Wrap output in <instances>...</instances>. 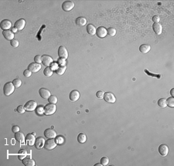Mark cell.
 <instances>
[{"mask_svg":"<svg viewBox=\"0 0 174 166\" xmlns=\"http://www.w3.org/2000/svg\"><path fill=\"white\" fill-rule=\"evenodd\" d=\"M15 90V86L12 82H8L5 83L3 87V93L5 96H10Z\"/></svg>","mask_w":174,"mask_h":166,"instance_id":"1","label":"cell"},{"mask_svg":"<svg viewBox=\"0 0 174 166\" xmlns=\"http://www.w3.org/2000/svg\"><path fill=\"white\" fill-rule=\"evenodd\" d=\"M56 110H57V106L54 104L49 103L44 107V114L47 116L52 115L56 112Z\"/></svg>","mask_w":174,"mask_h":166,"instance_id":"2","label":"cell"},{"mask_svg":"<svg viewBox=\"0 0 174 166\" xmlns=\"http://www.w3.org/2000/svg\"><path fill=\"white\" fill-rule=\"evenodd\" d=\"M57 142L54 140V138H52V139H48L45 142L44 148L47 151H50V150H53L54 148H55L57 147Z\"/></svg>","mask_w":174,"mask_h":166,"instance_id":"3","label":"cell"},{"mask_svg":"<svg viewBox=\"0 0 174 166\" xmlns=\"http://www.w3.org/2000/svg\"><path fill=\"white\" fill-rule=\"evenodd\" d=\"M58 57L59 58L67 59L68 58V51L66 48L63 46H60L58 49Z\"/></svg>","mask_w":174,"mask_h":166,"instance_id":"4","label":"cell"},{"mask_svg":"<svg viewBox=\"0 0 174 166\" xmlns=\"http://www.w3.org/2000/svg\"><path fill=\"white\" fill-rule=\"evenodd\" d=\"M24 107H25V109L26 111L31 112V111H33L36 110V108L37 107V104L34 100H30L26 103Z\"/></svg>","mask_w":174,"mask_h":166,"instance_id":"5","label":"cell"},{"mask_svg":"<svg viewBox=\"0 0 174 166\" xmlns=\"http://www.w3.org/2000/svg\"><path fill=\"white\" fill-rule=\"evenodd\" d=\"M74 7V3L72 1H65L62 4V9L65 12L71 11Z\"/></svg>","mask_w":174,"mask_h":166,"instance_id":"6","label":"cell"},{"mask_svg":"<svg viewBox=\"0 0 174 166\" xmlns=\"http://www.w3.org/2000/svg\"><path fill=\"white\" fill-rule=\"evenodd\" d=\"M44 136L48 139H52L57 138V132L52 128H47L44 130Z\"/></svg>","mask_w":174,"mask_h":166,"instance_id":"7","label":"cell"},{"mask_svg":"<svg viewBox=\"0 0 174 166\" xmlns=\"http://www.w3.org/2000/svg\"><path fill=\"white\" fill-rule=\"evenodd\" d=\"M104 100L106 102L111 103V104H113V103H115L116 101V98L115 97V95L113 94L112 93H111V92L104 93Z\"/></svg>","mask_w":174,"mask_h":166,"instance_id":"8","label":"cell"},{"mask_svg":"<svg viewBox=\"0 0 174 166\" xmlns=\"http://www.w3.org/2000/svg\"><path fill=\"white\" fill-rule=\"evenodd\" d=\"M36 138L33 134H28L26 136V143L28 146H33L35 144Z\"/></svg>","mask_w":174,"mask_h":166,"instance_id":"9","label":"cell"},{"mask_svg":"<svg viewBox=\"0 0 174 166\" xmlns=\"http://www.w3.org/2000/svg\"><path fill=\"white\" fill-rule=\"evenodd\" d=\"M45 142L44 141V138H42V137H39L36 139V142H35V147L36 149H41L44 147V144H45Z\"/></svg>","mask_w":174,"mask_h":166,"instance_id":"10","label":"cell"},{"mask_svg":"<svg viewBox=\"0 0 174 166\" xmlns=\"http://www.w3.org/2000/svg\"><path fill=\"white\" fill-rule=\"evenodd\" d=\"M41 69V65L36 63H32L28 66V70L32 73H37Z\"/></svg>","mask_w":174,"mask_h":166,"instance_id":"11","label":"cell"},{"mask_svg":"<svg viewBox=\"0 0 174 166\" xmlns=\"http://www.w3.org/2000/svg\"><path fill=\"white\" fill-rule=\"evenodd\" d=\"M96 35L99 38H104L107 35V29L104 26H100L96 30Z\"/></svg>","mask_w":174,"mask_h":166,"instance_id":"12","label":"cell"},{"mask_svg":"<svg viewBox=\"0 0 174 166\" xmlns=\"http://www.w3.org/2000/svg\"><path fill=\"white\" fill-rule=\"evenodd\" d=\"M42 63L43 65H45L46 67H50L54 63V60L51 57L48 55H43L42 56Z\"/></svg>","mask_w":174,"mask_h":166,"instance_id":"13","label":"cell"},{"mask_svg":"<svg viewBox=\"0 0 174 166\" xmlns=\"http://www.w3.org/2000/svg\"><path fill=\"white\" fill-rule=\"evenodd\" d=\"M39 94L40 95V97L44 100H46V99L48 100V98L51 96L50 91L49 90L46 89V88H40V90H39Z\"/></svg>","mask_w":174,"mask_h":166,"instance_id":"14","label":"cell"},{"mask_svg":"<svg viewBox=\"0 0 174 166\" xmlns=\"http://www.w3.org/2000/svg\"><path fill=\"white\" fill-rule=\"evenodd\" d=\"M69 98L70 100L73 102H75L77 101L79 98H80V93L79 91L76 90H74L72 91H70L69 94Z\"/></svg>","mask_w":174,"mask_h":166,"instance_id":"15","label":"cell"},{"mask_svg":"<svg viewBox=\"0 0 174 166\" xmlns=\"http://www.w3.org/2000/svg\"><path fill=\"white\" fill-rule=\"evenodd\" d=\"M0 26H1V29L3 30H9V29H11L12 23L8 19H3L1 22Z\"/></svg>","mask_w":174,"mask_h":166,"instance_id":"16","label":"cell"},{"mask_svg":"<svg viewBox=\"0 0 174 166\" xmlns=\"http://www.w3.org/2000/svg\"><path fill=\"white\" fill-rule=\"evenodd\" d=\"M169 151H170L169 148L166 144H161L159 147V153L160 154V155H162L163 157H165V156H166L168 154Z\"/></svg>","mask_w":174,"mask_h":166,"instance_id":"17","label":"cell"},{"mask_svg":"<svg viewBox=\"0 0 174 166\" xmlns=\"http://www.w3.org/2000/svg\"><path fill=\"white\" fill-rule=\"evenodd\" d=\"M2 35L4 36V38L7 40H12L14 39V33L12 32V30H3L2 32Z\"/></svg>","mask_w":174,"mask_h":166,"instance_id":"18","label":"cell"},{"mask_svg":"<svg viewBox=\"0 0 174 166\" xmlns=\"http://www.w3.org/2000/svg\"><path fill=\"white\" fill-rule=\"evenodd\" d=\"M15 138L20 143V144H24L25 143V140H26V137L24 135V134L19 131V132H16L15 133Z\"/></svg>","mask_w":174,"mask_h":166,"instance_id":"19","label":"cell"},{"mask_svg":"<svg viewBox=\"0 0 174 166\" xmlns=\"http://www.w3.org/2000/svg\"><path fill=\"white\" fill-rule=\"evenodd\" d=\"M26 26V21L23 19H20L15 23V27L17 30H23Z\"/></svg>","mask_w":174,"mask_h":166,"instance_id":"20","label":"cell"},{"mask_svg":"<svg viewBox=\"0 0 174 166\" xmlns=\"http://www.w3.org/2000/svg\"><path fill=\"white\" fill-rule=\"evenodd\" d=\"M152 29H153V31L156 33V34H157V35L162 34V25L160 23L153 24V25H152Z\"/></svg>","mask_w":174,"mask_h":166,"instance_id":"21","label":"cell"},{"mask_svg":"<svg viewBox=\"0 0 174 166\" xmlns=\"http://www.w3.org/2000/svg\"><path fill=\"white\" fill-rule=\"evenodd\" d=\"M96 30H97V29L92 24H88L87 26V32L89 35L94 36V34H96Z\"/></svg>","mask_w":174,"mask_h":166,"instance_id":"22","label":"cell"},{"mask_svg":"<svg viewBox=\"0 0 174 166\" xmlns=\"http://www.w3.org/2000/svg\"><path fill=\"white\" fill-rule=\"evenodd\" d=\"M23 164L26 166H34L36 165L34 160L30 158H25L23 160Z\"/></svg>","mask_w":174,"mask_h":166,"instance_id":"23","label":"cell"},{"mask_svg":"<svg viewBox=\"0 0 174 166\" xmlns=\"http://www.w3.org/2000/svg\"><path fill=\"white\" fill-rule=\"evenodd\" d=\"M151 49V47L149 45L147 44H142L139 47V51L142 53H147L149 52V50Z\"/></svg>","mask_w":174,"mask_h":166,"instance_id":"24","label":"cell"},{"mask_svg":"<svg viewBox=\"0 0 174 166\" xmlns=\"http://www.w3.org/2000/svg\"><path fill=\"white\" fill-rule=\"evenodd\" d=\"M76 24L78 26H85L87 23V19L84 18V17H78L76 19Z\"/></svg>","mask_w":174,"mask_h":166,"instance_id":"25","label":"cell"},{"mask_svg":"<svg viewBox=\"0 0 174 166\" xmlns=\"http://www.w3.org/2000/svg\"><path fill=\"white\" fill-rule=\"evenodd\" d=\"M78 141L80 144H84L87 141V136L84 133H80L78 136Z\"/></svg>","mask_w":174,"mask_h":166,"instance_id":"26","label":"cell"},{"mask_svg":"<svg viewBox=\"0 0 174 166\" xmlns=\"http://www.w3.org/2000/svg\"><path fill=\"white\" fill-rule=\"evenodd\" d=\"M26 155H27V151L25 150V149H21L18 152V158L20 160L23 161L25 158H26Z\"/></svg>","mask_w":174,"mask_h":166,"instance_id":"27","label":"cell"},{"mask_svg":"<svg viewBox=\"0 0 174 166\" xmlns=\"http://www.w3.org/2000/svg\"><path fill=\"white\" fill-rule=\"evenodd\" d=\"M66 69H67V67H66V66H60V67H58V68L55 71V72H56V73H57V75L61 76V75H63V74L65 73Z\"/></svg>","mask_w":174,"mask_h":166,"instance_id":"28","label":"cell"},{"mask_svg":"<svg viewBox=\"0 0 174 166\" xmlns=\"http://www.w3.org/2000/svg\"><path fill=\"white\" fill-rule=\"evenodd\" d=\"M53 73H54V71L50 67H46L43 71V74L46 76V77H50L53 75Z\"/></svg>","mask_w":174,"mask_h":166,"instance_id":"29","label":"cell"},{"mask_svg":"<svg viewBox=\"0 0 174 166\" xmlns=\"http://www.w3.org/2000/svg\"><path fill=\"white\" fill-rule=\"evenodd\" d=\"M36 114L37 115H43L44 114V107L43 106H38L36 108Z\"/></svg>","mask_w":174,"mask_h":166,"instance_id":"30","label":"cell"},{"mask_svg":"<svg viewBox=\"0 0 174 166\" xmlns=\"http://www.w3.org/2000/svg\"><path fill=\"white\" fill-rule=\"evenodd\" d=\"M158 105L161 108H166L167 107V104H166V100L165 98H161L158 100Z\"/></svg>","mask_w":174,"mask_h":166,"instance_id":"31","label":"cell"},{"mask_svg":"<svg viewBox=\"0 0 174 166\" xmlns=\"http://www.w3.org/2000/svg\"><path fill=\"white\" fill-rule=\"evenodd\" d=\"M166 104L167 106L171 108H173L174 107V98L173 97H170L166 100Z\"/></svg>","mask_w":174,"mask_h":166,"instance_id":"32","label":"cell"},{"mask_svg":"<svg viewBox=\"0 0 174 166\" xmlns=\"http://www.w3.org/2000/svg\"><path fill=\"white\" fill-rule=\"evenodd\" d=\"M48 101H49V103H50V104H56L57 103L58 99L56 96H54V95H51V96L48 98Z\"/></svg>","mask_w":174,"mask_h":166,"instance_id":"33","label":"cell"},{"mask_svg":"<svg viewBox=\"0 0 174 166\" xmlns=\"http://www.w3.org/2000/svg\"><path fill=\"white\" fill-rule=\"evenodd\" d=\"M107 34L109 35L110 36H115L116 29L115 28H112V27H110V28L107 29Z\"/></svg>","mask_w":174,"mask_h":166,"instance_id":"34","label":"cell"},{"mask_svg":"<svg viewBox=\"0 0 174 166\" xmlns=\"http://www.w3.org/2000/svg\"><path fill=\"white\" fill-rule=\"evenodd\" d=\"M12 83L15 86V87L18 88V87H20L22 85V81L20 79H15V80H13Z\"/></svg>","mask_w":174,"mask_h":166,"instance_id":"35","label":"cell"},{"mask_svg":"<svg viewBox=\"0 0 174 166\" xmlns=\"http://www.w3.org/2000/svg\"><path fill=\"white\" fill-rule=\"evenodd\" d=\"M109 163V158L108 157H102L101 159V164L103 166H106Z\"/></svg>","mask_w":174,"mask_h":166,"instance_id":"36","label":"cell"},{"mask_svg":"<svg viewBox=\"0 0 174 166\" xmlns=\"http://www.w3.org/2000/svg\"><path fill=\"white\" fill-rule=\"evenodd\" d=\"M10 44H11V46L12 47L16 48L19 47L20 43H19V41H18L17 39H12V40L10 41Z\"/></svg>","mask_w":174,"mask_h":166,"instance_id":"37","label":"cell"},{"mask_svg":"<svg viewBox=\"0 0 174 166\" xmlns=\"http://www.w3.org/2000/svg\"><path fill=\"white\" fill-rule=\"evenodd\" d=\"M16 110H17V112L18 113H20V114H24L25 113V111H26V109H25V107L23 106V105H20V106H18L17 107V109H16Z\"/></svg>","mask_w":174,"mask_h":166,"instance_id":"38","label":"cell"},{"mask_svg":"<svg viewBox=\"0 0 174 166\" xmlns=\"http://www.w3.org/2000/svg\"><path fill=\"white\" fill-rule=\"evenodd\" d=\"M57 63L60 66H66V59H63V58H59L57 61Z\"/></svg>","mask_w":174,"mask_h":166,"instance_id":"39","label":"cell"},{"mask_svg":"<svg viewBox=\"0 0 174 166\" xmlns=\"http://www.w3.org/2000/svg\"><path fill=\"white\" fill-rule=\"evenodd\" d=\"M104 91H102V90H98V91L96 93V97H97L98 99H102V98H104Z\"/></svg>","mask_w":174,"mask_h":166,"instance_id":"40","label":"cell"},{"mask_svg":"<svg viewBox=\"0 0 174 166\" xmlns=\"http://www.w3.org/2000/svg\"><path fill=\"white\" fill-rule=\"evenodd\" d=\"M34 61L35 63L40 64V63H42V57L40 56V55H36V56L34 57Z\"/></svg>","mask_w":174,"mask_h":166,"instance_id":"41","label":"cell"},{"mask_svg":"<svg viewBox=\"0 0 174 166\" xmlns=\"http://www.w3.org/2000/svg\"><path fill=\"white\" fill-rule=\"evenodd\" d=\"M31 75H32V72L30 71H29V70H25L23 71V76L25 77H30Z\"/></svg>","mask_w":174,"mask_h":166,"instance_id":"42","label":"cell"},{"mask_svg":"<svg viewBox=\"0 0 174 166\" xmlns=\"http://www.w3.org/2000/svg\"><path fill=\"white\" fill-rule=\"evenodd\" d=\"M160 20V18L159 16H154L152 17V21L154 22V23H158Z\"/></svg>","mask_w":174,"mask_h":166,"instance_id":"43","label":"cell"},{"mask_svg":"<svg viewBox=\"0 0 174 166\" xmlns=\"http://www.w3.org/2000/svg\"><path fill=\"white\" fill-rule=\"evenodd\" d=\"M12 130L13 133L19 132V131H20V127L17 126V125H14V126H12Z\"/></svg>","mask_w":174,"mask_h":166,"instance_id":"44","label":"cell"},{"mask_svg":"<svg viewBox=\"0 0 174 166\" xmlns=\"http://www.w3.org/2000/svg\"><path fill=\"white\" fill-rule=\"evenodd\" d=\"M57 144H63L64 142V138L63 137H61V136H59L57 137Z\"/></svg>","mask_w":174,"mask_h":166,"instance_id":"45","label":"cell"},{"mask_svg":"<svg viewBox=\"0 0 174 166\" xmlns=\"http://www.w3.org/2000/svg\"><path fill=\"white\" fill-rule=\"evenodd\" d=\"M170 94H171V97H174V88L171 89V90H170Z\"/></svg>","mask_w":174,"mask_h":166,"instance_id":"46","label":"cell"},{"mask_svg":"<svg viewBox=\"0 0 174 166\" xmlns=\"http://www.w3.org/2000/svg\"><path fill=\"white\" fill-rule=\"evenodd\" d=\"M16 31H17V29H16V27H14V28H12V32L15 33V32H16Z\"/></svg>","mask_w":174,"mask_h":166,"instance_id":"47","label":"cell"},{"mask_svg":"<svg viewBox=\"0 0 174 166\" xmlns=\"http://www.w3.org/2000/svg\"><path fill=\"white\" fill-rule=\"evenodd\" d=\"M94 165L95 166H103L102 165H101V164H100V163H97V164H95Z\"/></svg>","mask_w":174,"mask_h":166,"instance_id":"48","label":"cell"}]
</instances>
